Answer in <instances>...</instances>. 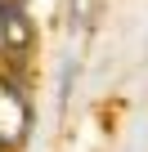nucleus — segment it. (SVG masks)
<instances>
[{"label": "nucleus", "instance_id": "nucleus-1", "mask_svg": "<svg viewBox=\"0 0 148 152\" xmlns=\"http://www.w3.org/2000/svg\"><path fill=\"white\" fill-rule=\"evenodd\" d=\"M27 134H32V103L9 76H0V152H18Z\"/></svg>", "mask_w": 148, "mask_h": 152}, {"label": "nucleus", "instance_id": "nucleus-2", "mask_svg": "<svg viewBox=\"0 0 148 152\" xmlns=\"http://www.w3.org/2000/svg\"><path fill=\"white\" fill-rule=\"evenodd\" d=\"M36 40V27L27 18V9L18 5V0H0V45H5L9 58H23Z\"/></svg>", "mask_w": 148, "mask_h": 152}]
</instances>
